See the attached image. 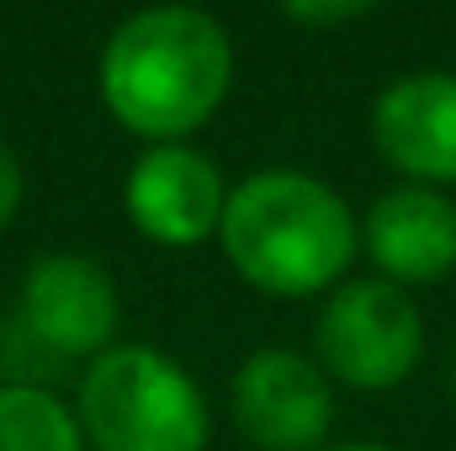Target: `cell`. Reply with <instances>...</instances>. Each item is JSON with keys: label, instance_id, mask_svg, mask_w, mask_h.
Wrapping results in <instances>:
<instances>
[{"label": "cell", "instance_id": "obj_12", "mask_svg": "<svg viewBox=\"0 0 456 451\" xmlns=\"http://www.w3.org/2000/svg\"><path fill=\"white\" fill-rule=\"evenodd\" d=\"M281 16L297 21V27H345V21L371 16V5H361V0H345V5H287Z\"/></svg>", "mask_w": 456, "mask_h": 451}, {"label": "cell", "instance_id": "obj_8", "mask_svg": "<svg viewBox=\"0 0 456 451\" xmlns=\"http://www.w3.org/2000/svg\"><path fill=\"white\" fill-rule=\"evenodd\" d=\"M371 144L403 186H456V75H398L371 107Z\"/></svg>", "mask_w": 456, "mask_h": 451}, {"label": "cell", "instance_id": "obj_4", "mask_svg": "<svg viewBox=\"0 0 456 451\" xmlns=\"http://www.w3.org/2000/svg\"><path fill=\"white\" fill-rule=\"evenodd\" d=\"M425 356V319L393 282H340L314 319V361L330 382L355 393H393Z\"/></svg>", "mask_w": 456, "mask_h": 451}, {"label": "cell", "instance_id": "obj_7", "mask_svg": "<svg viewBox=\"0 0 456 451\" xmlns=\"http://www.w3.org/2000/svg\"><path fill=\"white\" fill-rule=\"evenodd\" d=\"M228 181L213 154L191 144H149L122 176V213L159 250H197L218 239Z\"/></svg>", "mask_w": 456, "mask_h": 451}, {"label": "cell", "instance_id": "obj_3", "mask_svg": "<svg viewBox=\"0 0 456 451\" xmlns=\"http://www.w3.org/2000/svg\"><path fill=\"white\" fill-rule=\"evenodd\" d=\"M75 420L91 451H208L213 420L197 377L138 340H117L80 372Z\"/></svg>", "mask_w": 456, "mask_h": 451}, {"label": "cell", "instance_id": "obj_11", "mask_svg": "<svg viewBox=\"0 0 456 451\" xmlns=\"http://www.w3.org/2000/svg\"><path fill=\"white\" fill-rule=\"evenodd\" d=\"M21 197H27V170H21V154L0 138V228L21 213Z\"/></svg>", "mask_w": 456, "mask_h": 451}, {"label": "cell", "instance_id": "obj_1", "mask_svg": "<svg viewBox=\"0 0 456 451\" xmlns=\"http://www.w3.org/2000/svg\"><path fill=\"white\" fill-rule=\"evenodd\" d=\"M96 86L117 127L143 144H186L233 86V43L197 5H143L122 16L96 59Z\"/></svg>", "mask_w": 456, "mask_h": 451}, {"label": "cell", "instance_id": "obj_6", "mask_svg": "<svg viewBox=\"0 0 456 451\" xmlns=\"http://www.w3.org/2000/svg\"><path fill=\"white\" fill-rule=\"evenodd\" d=\"M228 409L239 436L260 451H319L335 425V382L314 356L265 345L233 366Z\"/></svg>", "mask_w": 456, "mask_h": 451}, {"label": "cell", "instance_id": "obj_2", "mask_svg": "<svg viewBox=\"0 0 456 451\" xmlns=\"http://www.w3.org/2000/svg\"><path fill=\"white\" fill-rule=\"evenodd\" d=\"M218 244L233 276L265 298H330L361 255L350 202L330 181L287 165L228 186Z\"/></svg>", "mask_w": 456, "mask_h": 451}, {"label": "cell", "instance_id": "obj_10", "mask_svg": "<svg viewBox=\"0 0 456 451\" xmlns=\"http://www.w3.org/2000/svg\"><path fill=\"white\" fill-rule=\"evenodd\" d=\"M0 451H86V436L53 388L0 382Z\"/></svg>", "mask_w": 456, "mask_h": 451}, {"label": "cell", "instance_id": "obj_9", "mask_svg": "<svg viewBox=\"0 0 456 451\" xmlns=\"http://www.w3.org/2000/svg\"><path fill=\"white\" fill-rule=\"evenodd\" d=\"M361 255L377 266V282L430 287L456 271V202L430 186H387L355 218Z\"/></svg>", "mask_w": 456, "mask_h": 451}, {"label": "cell", "instance_id": "obj_5", "mask_svg": "<svg viewBox=\"0 0 456 451\" xmlns=\"http://www.w3.org/2000/svg\"><path fill=\"white\" fill-rule=\"evenodd\" d=\"M16 314H21V330L43 350L64 356V361H96L102 350L117 345L122 292L96 255L48 250L21 271Z\"/></svg>", "mask_w": 456, "mask_h": 451}, {"label": "cell", "instance_id": "obj_13", "mask_svg": "<svg viewBox=\"0 0 456 451\" xmlns=\"http://www.w3.org/2000/svg\"><path fill=\"white\" fill-rule=\"evenodd\" d=\"M330 451H393V447H377V441H345V447H330Z\"/></svg>", "mask_w": 456, "mask_h": 451}]
</instances>
